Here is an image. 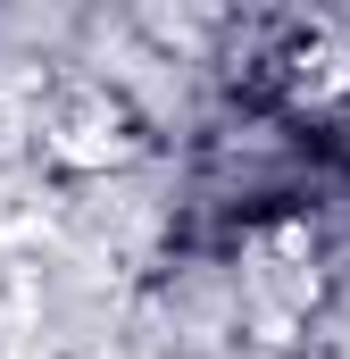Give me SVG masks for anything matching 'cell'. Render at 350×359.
Instances as JSON below:
<instances>
[{
  "label": "cell",
  "mask_w": 350,
  "mask_h": 359,
  "mask_svg": "<svg viewBox=\"0 0 350 359\" xmlns=\"http://www.w3.org/2000/svg\"><path fill=\"white\" fill-rule=\"evenodd\" d=\"M134 134H142L134 109H125L117 92H100V84H76L59 100V117H50V151L76 159V168H117V159H134V151H142Z\"/></svg>",
  "instance_id": "6da1fadb"
}]
</instances>
